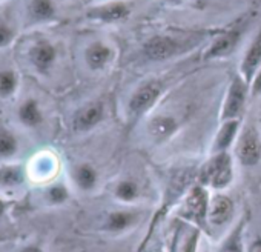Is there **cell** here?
I'll return each mask as SVG.
<instances>
[{"label":"cell","mask_w":261,"mask_h":252,"mask_svg":"<svg viewBox=\"0 0 261 252\" xmlns=\"http://www.w3.org/2000/svg\"><path fill=\"white\" fill-rule=\"evenodd\" d=\"M178 51V43L168 36H155L149 39L145 45V54L148 59L162 62L175 56Z\"/></svg>","instance_id":"cell-3"},{"label":"cell","mask_w":261,"mask_h":252,"mask_svg":"<svg viewBox=\"0 0 261 252\" xmlns=\"http://www.w3.org/2000/svg\"><path fill=\"white\" fill-rule=\"evenodd\" d=\"M246 92H247L246 82L243 79L232 80L229 91H227L224 109H223V118L230 120V118H235L241 112L244 100H246Z\"/></svg>","instance_id":"cell-5"},{"label":"cell","mask_w":261,"mask_h":252,"mask_svg":"<svg viewBox=\"0 0 261 252\" xmlns=\"http://www.w3.org/2000/svg\"><path fill=\"white\" fill-rule=\"evenodd\" d=\"M112 49L109 46H106L105 43L101 42H95V43H91L85 53V57H86V63L91 69L94 71H98V69H103L111 60H112Z\"/></svg>","instance_id":"cell-11"},{"label":"cell","mask_w":261,"mask_h":252,"mask_svg":"<svg viewBox=\"0 0 261 252\" xmlns=\"http://www.w3.org/2000/svg\"><path fill=\"white\" fill-rule=\"evenodd\" d=\"M4 211H5V203H4L2 200H0V215L4 214Z\"/></svg>","instance_id":"cell-29"},{"label":"cell","mask_w":261,"mask_h":252,"mask_svg":"<svg viewBox=\"0 0 261 252\" xmlns=\"http://www.w3.org/2000/svg\"><path fill=\"white\" fill-rule=\"evenodd\" d=\"M250 252H261V243H255V244L250 247Z\"/></svg>","instance_id":"cell-28"},{"label":"cell","mask_w":261,"mask_h":252,"mask_svg":"<svg viewBox=\"0 0 261 252\" xmlns=\"http://www.w3.org/2000/svg\"><path fill=\"white\" fill-rule=\"evenodd\" d=\"M101 118H103V105L91 103L77 112V115L74 118V130L79 133L89 131Z\"/></svg>","instance_id":"cell-9"},{"label":"cell","mask_w":261,"mask_h":252,"mask_svg":"<svg viewBox=\"0 0 261 252\" xmlns=\"http://www.w3.org/2000/svg\"><path fill=\"white\" fill-rule=\"evenodd\" d=\"M162 91H163V86L157 82H151V83L140 86L129 102V111L134 115L146 112L159 100V97L162 95Z\"/></svg>","instance_id":"cell-2"},{"label":"cell","mask_w":261,"mask_h":252,"mask_svg":"<svg viewBox=\"0 0 261 252\" xmlns=\"http://www.w3.org/2000/svg\"><path fill=\"white\" fill-rule=\"evenodd\" d=\"M28 16L33 22H48L56 16V7L53 0H31L28 7Z\"/></svg>","instance_id":"cell-15"},{"label":"cell","mask_w":261,"mask_h":252,"mask_svg":"<svg viewBox=\"0 0 261 252\" xmlns=\"http://www.w3.org/2000/svg\"><path fill=\"white\" fill-rule=\"evenodd\" d=\"M14 40V31L4 22H0V48L8 46Z\"/></svg>","instance_id":"cell-23"},{"label":"cell","mask_w":261,"mask_h":252,"mask_svg":"<svg viewBox=\"0 0 261 252\" xmlns=\"http://www.w3.org/2000/svg\"><path fill=\"white\" fill-rule=\"evenodd\" d=\"M207 209V195L201 188H194L186 200V211L188 214L195 218L197 221H201L206 215Z\"/></svg>","instance_id":"cell-13"},{"label":"cell","mask_w":261,"mask_h":252,"mask_svg":"<svg viewBox=\"0 0 261 252\" xmlns=\"http://www.w3.org/2000/svg\"><path fill=\"white\" fill-rule=\"evenodd\" d=\"M232 214V201L224 195H217L211 201L209 218L214 224H223L230 218Z\"/></svg>","instance_id":"cell-14"},{"label":"cell","mask_w":261,"mask_h":252,"mask_svg":"<svg viewBox=\"0 0 261 252\" xmlns=\"http://www.w3.org/2000/svg\"><path fill=\"white\" fill-rule=\"evenodd\" d=\"M261 68V31L256 34L253 42L250 43L249 49L244 54L241 62V74L246 83L252 82L258 69Z\"/></svg>","instance_id":"cell-7"},{"label":"cell","mask_w":261,"mask_h":252,"mask_svg":"<svg viewBox=\"0 0 261 252\" xmlns=\"http://www.w3.org/2000/svg\"><path fill=\"white\" fill-rule=\"evenodd\" d=\"M117 195L123 200H130V198H134L137 195V189L133 183H129V182H124L118 186L117 189Z\"/></svg>","instance_id":"cell-22"},{"label":"cell","mask_w":261,"mask_h":252,"mask_svg":"<svg viewBox=\"0 0 261 252\" xmlns=\"http://www.w3.org/2000/svg\"><path fill=\"white\" fill-rule=\"evenodd\" d=\"M17 114H19V120L22 121V124L27 126V128H36V126H39L43 121V115H42L40 105L34 98L25 100L20 105Z\"/></svg>","instance_id":"cell-12"},{"label":"cell","mask_w":261,"mask_h":252,"mask_svg":"<svg viewBox=\"0 0 261 252\" xmlns=\"http://www.w3.org/2000/svg\"><path fill=\"white\" fill-rule=\"evenodd\" d=\"M261 157V145L253 130H249L241 137L238 145V159L244 166H253Z\"/></svg>","instance_id":"cell-6"},{"label":"cell","mask_w":261,"mask_h":252,"mask_svg":"<svg viewBox=\"0 0 261 252\" xmlns=\"http://www.w3.org/2000/svg\"><path fill=\"white\" fill-rule=\"evenodd\" d=\"M57 57L56 46L48 40L36 42L30 49V60L39 72H48Z\"/></svg>","instance_id":"cell-4"},{"label":"cell","mask_w":261,"mask_h":252,"mask_svg":"<svg viewBox=\"0 0 261 252\" xmlns=\"http://www.w3.org/2000/svg\"><path fill=\"white\" fill-rule=\"evenodd\" d=\"M48 195H49L51 201L60 203V201H63V200L66 198V189H65L63 186H53V188L49 189Z\"/></svg>","instance_id":"cell-25"},{"label":"cell","mask_w":261,"mask_h":252,"mask_svg":"<svg viewBox=\"0 0 261 252\" xmlns=\"http://www.w3.org/2000/svg\"><path fill=\"white\" fill-rule=\"evenodd\" d=\"M19 86L17 74L11 69H2L0 71V98L11 97Z\"/></svg>","instance_id":"cell-18"},{"label":"cell","mask_w":261,"mask_h":252,"mask_svg":"<svg viewBox=\"0 0 261 252\" xmlns=\"http://www.w3.org/2000/svg\"><path fill=\"white\" fill-rule=\"evenodd\" d=\"M75 180L79 183L80 188L83 189H89L94 186L95 183V172L91 166L88 165H83V166H79L77 171H75Z\"/></svg>","instance_id":"cell-20"},{"label":"cell","mask_w":261,"mask_h":252,"mask_svg":"<svg viewBox=\"0 0 261 252\" xmlns=\"http://www.w3.org/2000/svg\"><path fill=\"white\" fill-rule=\"evenodd\" d=\"M203 179L214 188H224L232 180V165L226 153L214 157L203 171Z\"/></svg>","instance_id":"cell-1"},{"label":"cell","mask_w":261,"mask_h":252,"mask_svg":"<svg viewBox=\"0 0 261 252\" xmlns=\"http://www.w3.org/2000/svg\"><path fill=\"white\" fill-rule=\"evenodd\" d=\"M252 94L253 95L261 94V68H259V71L255 74V77L252 80Z\"/></svg>","instance_id":"cell-26"},{"label":"cell","mask_w":261,"mask_h":252,"mask_svg":"<svg viewBox=\"0 0 261 252\" xmlns=\"http://www.w3.org/2000/svg\"><path fill=\"white\" fill-rule=\"evenodd\" d=\"M19 151V142L16 136L7 130L0 128V159H11Z\"/></svg>","instance_id":"cell-17"},{"label":"cell","mask_w":261,"mask_h":252,"mask_svg":"<svg viewBox=\"0 0 261 252\" xmlns=\"http://www.w3.org/2000/svg\"><path fill=\"white\" fill-rule=\"evenodd\" d=\"M130 220V215L129 214H123V212H118V214H114L111 215L109 218V226L112 229H123Z\"/></svg>","instance_id":"cell-24"},{"label":"cell","mask_w":261,"mask_h":252,"mask_svg":"<svg viewBox=\"0 0 261 252\" xmlns=\"http://www.w3.org/2000/svg\"><path fill=\"white\" fill-rule=\"evenodd\" d=\"M237 128H238V121L237 120L227 121L223 126V128L220 130V133H218V136H217V140H215V146H214L215 151H223L232 143V140L235 137V133H237Z\"/></svg>","instance_id":"cell-19"},{"label":"cell","mask_w":261,"mask_h":252,"mask_svg":"<svg viewBox=\"0 0 261 252\" xmlns=\"http://www.w3.org/2000/svg\"><path fill=\"white\" fill-rule=\"evenodd\" d=\"M23 252H40V250L36 249V247H30V249H27V250H23Z\"/></svg>","instance_id":"cell-30"},{"label":"cell","mask_w":261,"mask_h":252,"mask_svg":"<svg viewBox=\"0 0 261 252\" xmlns=\"http://www.w3.org/2000/svg\"><path fill=\"white\" fill-rule=\"evenodd\" d=\"M223 252H241V247H240V244L238 243H230L229 246H226L224 247V250Z\"/></svg>","instance_id":"cell-27"},{"label":"cell","mask_w":261,"mask_h":252,"mask_svg":"<svg viewBox=\"0 0 261 252\" xmlns=\"http://www.w3.org/2000/svg\"><path fill=\"white\" fill-rule=\"evenodd\" d=\"M240 36H241L240 30H232V31H227L226 34L220 36L207 49L206 59H220V57L229 56L235 49V46L240 40Z\"/></svg>","instance_id":"cell-10"},{"label":"cell","mask_w":261,"mask_h":252,"mask_svg":"<svg viewBox=\"0 0 261 252\" xmlns=\"http://www.w3.org/2000/svg\"><path fill=\"white\" fill-rule=\"evenodd\" d=\"M0 183L5 186H16L22 183V172L17 166H5L0 169Z\"/></svg>","instance_id":"cell-21"},{"label":"cell","mask_w":261,"mask_h":252,"mask_svg":"<svg viewBox=\"0 0 261 252\" xmlns=\"http://www.w3.org/2000/svg\"><path fill=\"white\" fill-rule=\"evenodd\" d=\"M175 120L172 117H155L149 123V133L155 139H165L175 131Z\"/></svg>","instance_id":"cell-16"},{"label":"cell","mask_w":261,"mask_h":252,"mask_svg":"<svg viewBox=\"0 0 261 252\" xmlns=\"http://www.w3.org/2000/svg\"><path fill=\"white\" fill-rule=\"evenodd\" d=\"M129 13H130V10L126 4L112 2V4L94 8L92 11L88 13V17H91L94 20L106 22V23H114V22H121V20L127 19Z\"/></svg>","instance_id":"cell-8"},{"label":"cell","mask_w":261,"mask_h":252,"mask_svg":"<svg viewBox=\"0 0 261 252\" xmlns=\"http://www.w3.org/2000/svg\"><path fill=\"white\" fill-rule=\"evenodd\" d=\"M171 2H180V0H171Z\"/></svg>","instance_id":"cell-31"}]
</instances>
